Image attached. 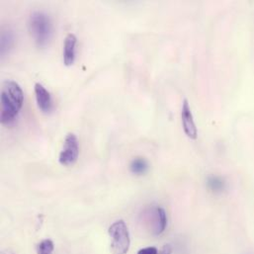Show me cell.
I'll return each mask as SVG.
<instances>
[{"label": "cell", "instance_id": "13", "mask_svg": "<svg viewBox=\"0 0 254 254\" xmlns=\"http://www.w3.org/2000/svg\"><path fill=\"white\" fill-rule=\"evenodd\" d=\"M158 254V251L156 248H153V247H150V248H145V249H142L140 251L137 252V254Z\"/></svg>", "mask_w": 254, "mask_h": 254}, {"label": "cell", "instance_id": "1", "mask_svg": "<svg viewBox=\"0 0 254 254\" xmlns=\"http://www.w3.org/2000/svg\"><path fill=\"white\" fill-rule=\"evenodd\" d=\"M24 102V93L20 85L13 80H5L1 88V123L11 126L15 123Z\"/></svg>", "mask_w": 254, "mask_h": 254}, {"label": "cell", "instance_id": "7", "mask_svg": "<svg viewBox=\"0 0 254 254\" xmlns=\"http://www.w3.org/2000/svg\"><path fill=\"white\" fill-rule=\"evenodd\" d=\"M152 217V233L155 236L161 235L167 226V217L163 208L156 207L149 214Z\"/></svg>", "mask_w": 254, "mask_h": 254}, {"label": "cell", "instance_id": "6", "mask_svg": "<svg viewBox=\"0 0 254 254\" xmlns=\"http://www.w3.org/2000/svg\"><path fill=\"white\" fill-rule=\"evenodd\" d=\"M35 94L39 109L43 113H50L53 110V99L48 89L41 83H36Z\"/></svg>", "mask_w": 254, "mask_h": 254}, {"label": "cell", "instance_id": "4", "mask_svg": "<svg viewBox=\"0 0 254 254\" xmlns=\"http://www.w3.org/2000/svg\"><path fill=\"white\" fill-rule=\"evenodd\" d=\"M79 154V143L77 136L69 132L66 134L63 149L59 156V161L64 166H69L76 162Z\"/></svg>", "mask_w": 254, "mask_h": 254}, {"label": "cell", "instance_id": "10", "mask_svg": "<svg viewBox=\"0 0 254 254\" xmlns=\"http://www.w3.org/2000/svg\"><path fill=\"white\" fill-rule=\"evenodd\" d=\"M55 250L54 243L51 240H44L42 241L37 248V254H53Z\"/></svg>", "mask_w": 254, "mask_h": 254}, {"label": "cell", "instance_id": "15", "mask_svg": "<svg viewBox=\"0 0 254 254\" xmlns=\"http://www.w3.org/2000/svg\"><path fill=\"white\" fill-rule=\"evenodd\" d=\"M1 254H17L16 253H14L13 251L11 250H4L1 252Z\"/></svg>", "mask_w": 254, "mask_h": 254}, {"label": "cell", "instance_id": "9", "mask_svg": "<svg viewBox=\"0 0 254 254\" xmlns=\"http://www.w3.org/2000/svg\"><path fill=\"white\" fill-rule=\"evenodd\" d=\"M147 169H148V163L142 157L133 158L129 164L130 172L135 175H142L146 173Z\"/></svg>", "mask_w": 254, "mask_h": 254}, {"label": "cell", "instance_id": "3", "mask_svg": "<svg viewBox=\"0 0 254 254\" xmlns=\"http://www.w3.org/2000/svg\"><path fill=\"white\" fill-rule=\"evenodd\" d=\"M111 238L112 254H127L129 250L130 239L127 225L123 220H119L112 224L108 230Z\"/></svg>", "mask_w": 254, "mask_h": 254}, {"label": "cell", "instance_id": "11", "mask_svg": "<svg viewBox=\"0 0 254 254\" xmlns=\"http://www.w3.org/2000/svg\"><path fill=\"white\" fill-rule=\"evenodd\" d=\"M207 185L208 187L214 191V192H219L222 191L224 189V181L222 180V178L217 177V176H210L207 180Z\"/></svg>", "mask_w": 254, "mask_h": 254}, {"label": "cell", "instance_id": "8", "mask_svg": "<svg viewBox=\"0 0 254 254\" xmlns=\"http://www.w3.org/2000/svg\"><path fill=\"white\" fill-rule=\"evenodd\" d=\"M77 39L75 35L68 34L64 44V63L66 66H70L75 61V46Z\"/></svg>", "mask_w": 254, "mask_h": 254}, {"label": "cell", "instance_id": "12", "mask_svg": "<svg viewBox=\"0 0 254 254\" xmlns=\"http://www.w3.org/2000/svg\"><path fill=\"white\" fill-rule=\"evenodd\" d=\"M13 43V36L11 32H4L1 37V54L4 55L5 52L11 47Z\"/></svg>", "mask_w": 254, "mask_h": 254}, {"label": "cell", "instance_id": "5", "mask_svg": "<svg viewBox=\"0 0 254 254\" xmlns=\"http://www.w3.org/2000/svg\"><path fill=\"white\" fill-rule=\"evenodd\" d=\"M181 117H182V124H183V128L185 133L187 134L188 137L192 139H196L198 135L197 127L194 122L193 114L189 105V102L187 99L183 101L182 105V112H181Z\"/></svg>", "mask_w": 254, "mask_h": 254}, {"label": "cell", "instance_id": "14", "mask_svg": "<svg viewBox=\"0 0 254 254\" xmlns=\"http://www.w3.org/2000/svg\"><path fill=\"white\" fill-rule=\"evenodd\" d=\"M157 254H172V248L170 245H165Z\"/></svg>", "mask_w": 254, "mask_h": 254}, {"label": "cell", "instance_id": "2", "mask_svg": "<svg viewBox=\"0 0 254 254\" xmlns=\"http://www.w3.org/2000/svg\"><path fill=\"white\" fill-rule=\"evenodd\" d=\"M30 32L38 47H47L53 37V24L50 17L44 12L35 11L29 21Z\"/></svg>", "mask_w": 254, "mask_h": 254}]
</instances>
